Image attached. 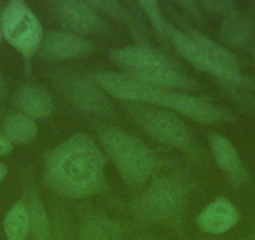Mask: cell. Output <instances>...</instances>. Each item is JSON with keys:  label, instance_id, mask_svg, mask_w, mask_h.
Returning a JSON list of instances; mask_svg holds the SVG:
<instances>
[{"label": "cell", "instance_id": "cell-19", "mask_svg": "<svg viewBox=\"0 0 255 240\" xmlns=\"http://www.w3.org/2000/svg\"><path fill=\"white\" fill-rule=\"evenodd\" d=\"M119 227L105 218H94L84 223L80 229V240H118Z\"/></svg>", "mask_w": 255, "mask_h": 240}, {"label": "cell", "instance_id": "cell-15", "mask_svg": "<svg viewBox=\"0 0 255 240\" xmlns=\"http://www.w3.org/2000/svg\"><path fill=\"white\" fill-rule=\"evenodd\" d=\"M189 35L193 38V40L200 46L205 55L217 65L219 69L225 73H240V60L233 51L225 46L220 45L217 41L212 40L208 36L203 35L198 30H189Z\"/></svg>", "mask_w": 255, "mask_h": 240}, {"label": "cell", "instance_id": "cell-23", "mask_svg": "<svg viewBox=\"0 0 255 240\" xmlns=\"http://www.w3.org/2000/svg\"><path fill=\"white\" fill-rule=\"evenodd\" d=\"M178 5L181 6V8H183L186 13L190 14L193 18L200 19V13L199 9H198L197 3H194V1H179Z\"/></svg>", "mask_w": 255, "mask_h": 240}, {"label": "cell", "instance_id": "cell-12", "mask_svg": "<svg viewBox=\"0 0 255 240\" xmlns=\"http://www.w3.org/2000/svg\"><path fill=\"white\" fill-rule=\"evenodd\" d=\"M239 212L228 198L219 197L198 215L197 222L209 234H224L239 222Z\"/></svg>", "mask_w": 255, "mask_h": 240}, {"label": "cell", "instance_id": "cell-21", "mask_svg": "<svg viewBox=\"0 0 255 240\" xmlns=\"http://www.w3.org/2000/svg\"><path fill=\"white\" fill-rule=\"evenodd\" d=\"M138 6H140L141 10L146 14V16L149 18V21L151 23L153 28L155 29L156 33L161 36V38H165V34L168 31V28L170 24L165 20L163 15H161V11L159 9V4L153 0H143V1H138Z\"/></svg>", "mask_w": 255, "mask_h": 240}, {"label": "cell", "instance_id": "cell-5", "mask_svg": "<svg viewBox=\"0 0 255 240\" xmlns=\"http://www.w3.org/2000/svg\"><path fill=\"white\" fill-rule=\"evenodd\" d=\"M185 202V188L178 176L164 175L154 179L146 190L131 204L136 217L161 222L175 215Z\"/></svg>", "mask_w": 255, "mask_h": 240}, {"label": "cell", "instance_id": "cell-8", "mask_svg": "<svg viewBox=\"0 0 255 240\" xmlns=\"http://www.w3.org/2000/svg\"><path fill=\"white\" fill-rule=\"evenodd\" d=\"M53 82L61 94L79 112L87 115L107 117L113 113V105L107 93L98 85L94 78L74 72L56 73Z\"/></svg>", "mask_w": 255, "mask_h": 240}, {"label": "cell", "instance_id": "cell-1", "mask_svg": "<svg viewBox=\"0 0 255 240\" xmlns=\"http://www.w3.org/2000/svg\"><path fill=\"white\" fill-rule=\"evenodd\" d=\"M105 164L107 158L97 143L78 133L49 151L44 160V182L60 197H90L104 185Z\"/></svg>", "mask_w": 255, "mask_h": 240}, {"label": "cell", "instance_id": "cell-20", "mask_svg": "<svg viewBox=\"0 0 255 240\" xmlns=\"http://www.w3.org/2000/svg\"><path fill=\"white\" fill-rule=\"evenodd\" d=\"M29 232L34 240H51V230L49 218L43 204L36 197L31 199L28 208Z\"/></svg>", "mask_w": 255, "mask_h": 240}, {"label": "cell", "instance_id": "cell-25", "mask_svg": "<svg viewBox=\"0 0 255 240\" xmlns=\"http://www.w3.org/2000/svg\"><path fill=\"white\" fill-rule=\"evenodd\" d=\"M6 174H8V168H6L5 164L0 163V183L3 182L4 179H5Z\"/></svg>", "mask_w": 255, "mask_h": 240}, {"label": "cell", "instance_id": "cell-17", "mask_svg": "<svg viewBox=\"0 0 255 240\" xmlns=\"http://www.w3.org/2000/svg\"><path fill=\"white\" fill-rule=\"evenodd\" d=\"M4 131L6 139L16 144H30L38 134L36 124L31 118L24 114H13L6 118L4 123Z\"/></svg>", "mask_w": 255, "mask_h": 240}, {"label": "cell", "instance_id": "cell-27", "mask_svg": "<svg viewBox=\"0 0 255 240\" xmlns=\"http://www.w3.org/2000/svg\"><path fill=\"white\" fill-rule=\"evenodd\" d=\"M1 87H3V75H1V69H0V90H1Z\"/></svg>", "mask_w": 255, "mask_h": 240}, {"label": "cell", "instance_id": "cell-24", "mask_svg": "<svg viewBox=\"0 0 255 240\" xmlns=\"http://www.w3.org/2000/svg\"><path fill=\"white\" fill-rule=\"evenodd\" d=\"M11 150H13V145H11L10 141L8 139L0 136V158H3V156H6L8 154H10Z\"/></svg>", "mask_w": 255, "mask_h": 240}, {"label": "cell", "instance_id": "cell-4", "mask_svg": "<svg viewBox=\"0 0 255 240\" xmlns=\"http://www.w3.org/2000/svg\"><path fill=\"white\" fill-rule=\"evenodd\" d=\"M99 143L128 187L139 189L148 183L155 169V158L140 139L109 126L100 130Z\"/></svg>", "mask_w": 255, "mask_h": 240}, {"label": "cell", "instance_id": "cell-7", "mask_svg": "<svg viewBox=\"0 0 255 240\" xmlns=\"http://www.w3.org/2000/svg\"><path fill=\"white\" fill-rule=\"evenodd\" d=\"M1 28L4 39L26 60L38 51L43 41V26L35 14L21 0H11L3 8Z\"/></svg>", "mask_w": 255, "mask_h": 240}, {"label": "cell", "instance_id": "cell-28", "mask_svg": "<svg viewBox=\"0 0 255 240\" xmlns=\"http://www.w3.org/2000/svg\"><path fill=\"white\" fill-rule=\"evenodd\" d=\"M254 58H255V49H254Z\"/></svg>", "mask_w": 255, "mask_h": 240}, {"label": "cell", "instance_id": "cell-9", "mask_svg": "<svg viewBox=\"0 0 255 240\" xmlns=\"http://www.w3.org/2000/svg\"><path fill=\"white\" fill-rule=\"evenodd\" d=\"M51 11L61 25L75 35H95L104 34L108 24L98 15L87 1L80 0H55L49 3Z\"/></svg>", "mask_w": 255, "mask_h": 240}, {"label": "cell", "instance_id": "cell-3", "mask_svg": "<svg viewBox=\"0 0 255 240\" xmlns=\"http://www.w3.org/2000/svg\"><path fill=\"white\" fill-rule=\"evenodd\" d=\"M113 63L134 79L160 89H193L197 83L171 60L145 45H130L109 51Z\"/></svg>", "mask_w": 255, "mask_h": 240}, {"label": "cell", "instance_id": "cell-26", "mask_svg": "<svg viewBox=\"0 0 255 240\" xmlns=\"http://www.w3.org/2000/svg\"><path fill=\"white\" fill-rule=\"evenodd\" d=\"M1 13H3V10L0 11V43H1V40H3V38H4L3 28H1Z\"/></svg>", "mask_w": 255, "mask_h": 240}, {"label": "cell", "instance_id": "cell-6", "mask_svg": "<svg viewBox=\"0 0 255 240\" xmlns=\"http://www.w3.org/2000/svg\"><path fill=\"white\" fill-rule=\"evenodd\" d=\"M125 109L134 121L159 143L179 149L190 148L189 128L174 113L135 103H127Z\"/></svg>", "mask_w": 255, "mask_h": 240}, {"label": "cell", "instance_id": "cell-10", "mask_svg": "<svg viewBox=\"0 0 255 240\" xmlns=\"http://www.w3.org/2000/svg\"><path fill=\"white\" fill-rule=\"evenodd\" d=\"M43 55L55 60L82 59L95 50L93 41L69 31H49L41 41Z\"/></svg>", "mask_w": 255, "mask_h": 240}, {"label": "cell", "instance_id": "cell-18", "mask_svg": "<svg viewBox=\"0 0 255 240\" xmlns=\"http://www.w3.org/2000/svg\"><path fill=\"white\" fill-rule=\"evenodd\" d=\"M4 233L8 240H25L29 233L28 208L16 203L4 218Z\"/></svg>", "mask_w": 255, "mask_h": 240}, {"label": "cell", "instance_id": "cell-22", "mask_svg": "<svg viewBox=\"0 0 255 240\" xmlns=\"http://www.w3.org/2000/svg\"><path fill=\"white\" fill-rule=\"evenodd\" d=\"M200 5L205 10L212 11V13L225 14V15L235 10V3L230 0H208V1H202Z\"/></svg>", "mask_w": 255, "mask_h": 240}, {"label": "cell", "instance_id": "cell-11", "mask_svg": "<svg viewBox=\"0 0 255 240\" xmlns=\"http://www.w3.org/2000/svg\"><path fill=\"white\" fill-rule=\"evenodd\" d=\"M208 141L215 161L225 174L228 182L234 187H244L249 180V174L232 141L220 134H212Z\"/></svg>", "mask_w": 255, "mask_h": 240}, {"label": "cell", "instance_id": "cell-13", "mask_svg": "<svg viewBox=\"0 0 255 240\" xmlns=\"http://www.w3.org/2000/svg\"><path fill=\"white\" fill-rule=\"evenodd\" d=\"M14 103L29 118H45L54 110V100L45 88L38 84H23L16 89Z\"/></svg>", "mask_w": 255, "mask_h": 240}, {"label": "cell", "instance_id": "cell-2", "mask_svg": "<svg viewBox=\"0 0 255 240\" xmlns=\"http://www.w3.org/2000/svg\"><path fill=\"white\" fill-rule=\"evenodd\" d=\"M95 82L107 94L128 103L161 107L202 124L233 123L237 117L232 110L204 97L160 89L134 79L120 72H98Z\"/></svg>", "mask_w": 255, "mask_h": 240}, {"label": "cell", "instance_id": "cell-14", "mask_svg": "<svg viewBox=\"0 0 255 240\" xmlns=\"http://www.w3.org/2000/svg\"><path fill=\"white\" fill-rule=\"evenodd\" d=\"M219 36L225 45L242 49L249 45L255 36V28L252 20L240 15L238 10L225 15L219 30Z\"/></svg>", "mask_w": 255, "mask_h": 240}, {"label": "cell", "instance_id": "cell-16", "mask_svg": "<svg viewBox=\"0 0 255 240\" xmlns=\"http://www.w3.org/2000/svg\"><path fill=\"white\" fill-rule=\"evenodd\" d=\"M88 5L92 6L95 11L105 14L110 18L119 20L130 28V31L136 36V39H140L144 36V26L143 24H139L138 19L129 9L125 8L119 1H113V0H88Z\"/></svg>", "mask_w": 255, "mask_h": 240}]
</instances>
